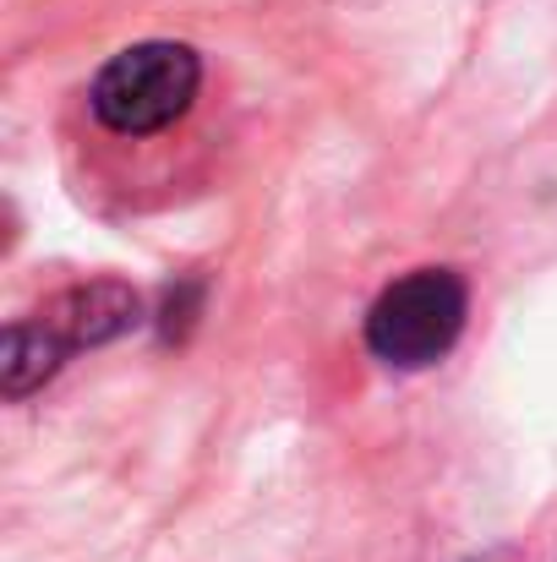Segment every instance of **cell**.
<instances>
[{"label": "cell", "instance_id": "obj_1", "mask_svg": "<svg viewBox=\"0 0 557 562\" xmlns=\"http://www.w3.org/2000/svg\"><path fill=\"white\" fill-rule=\"evenodd\" d=\"M137 317H143L137 290H126L115 279H93V284L60 290L49 306H38L33 317L5 328V356H0L5 398H22L38 382H49L71 350L121 339L126 328H137Z\"/></svg>", "mask_w": 557, "mask_h": 562}, {"label": "cell", "instance_id": "obj_2", "mask_svg": "<svg viewBox=\"0 0 557 562\" xmlns=\"http://www.w3.org/2000/svg\"><path fill=\"white\" fill-rule=\"evenodd\" d=\"M465 317H470L465 279L448 273V268H415L371 301L367 350L382 367H399V372L437 367L459 345Z\"/></svg>", "mask_w": 557, "mask_h": 562}, {"label": "cell", "instance_id": "obj_3", "mask_svg": "<svg viewBox=\"0 0 557 562\" xmlns=\"http://www.w3.org/2000/svg\"><path fill=\"white\" fill-rule=\"evenodd\" d=\"M202 82V60L186 44H132L88 88V110L115 137H148L176 126Z\"/></svg>", "mask_w": 557, "mask_h": 562}, {"label": "cell", "instance_id": "obj_4", "mask_svg": "<svg viewBox=\"0 0 557 562\" xmlns=\"http://www.w3.org/2000/svg\"><path fill=\"white\" fill-rule=\"evenodd\" d=\"M470 562H509V558H503V552H492V558H470Z\"/></svg>", "mask_w": 557, "mask_h": 562}]
</instances>
